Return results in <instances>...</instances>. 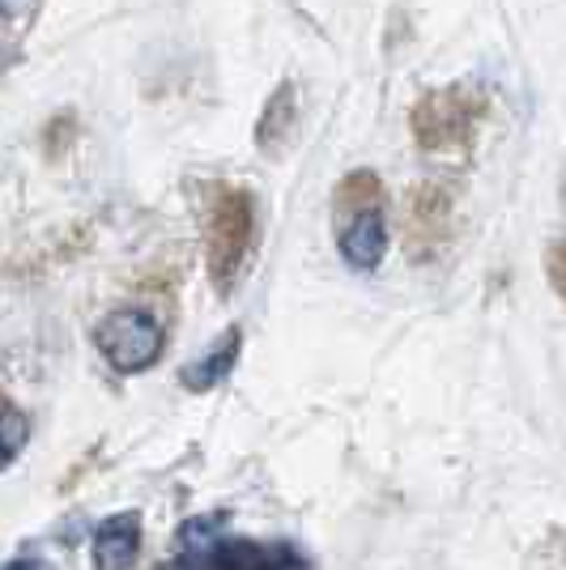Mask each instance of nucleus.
<instances>
[{"label": "nucleus", "mask_w": 566, "mask_h": 570, "mask_svg": "<svg viewBox=\"0 0 566 570\" xmlns=\"http://www.w3.org/2000/svg\"><path fill=\"white\" fill-rule=\"evenodd\" d=\"M238 350H243V336H238V328H231V333L213 345L209 354L201 357V362H192L188 371H184V387H192V392H209V387H217V383L235 371Z\"/></svg>", "instance_id": "obj_6"}, {"label": "nucleus", "mask_w": 566, "mask_h": 570, "mask_svg": "<svg viewBox=\"0 0 566 570\" xmlns=\"http://www.w3.org/2000/svg\"><path fill=\"white\" fill-rule=\"evenodd\" d=\"M4 570H48V567H43L39 558H18V562H9Z\"/></svg>", "instance_id": "obj_8"}, {"label": "nucleus", "mask_w": 566, "mask_h": 570, "mask_svg": "<svg viewBox=\"0 0 566 570\" xmlns=\"http://www.w3.org/2000/svg\"><path fill=\"white\" fill-rule=\"evenodd\" d=\"M213 570H308L290 546H256V541H222L209 549Z\"/></svg>", "instance_id": "obj_3"}, {"label": "nucleus", "mask_w": 566, "mask_h": 570, "mask_svg": "<svg viewBox=\"0 0 566 570\" xmlns=\"http://www.w3.org/2000/svg\"><path fill=\"white\" fill-rule=\"evenodd\" d=\"M30 443V422L22 409H0V469H9Z\"/></svg>", "instance_id": "obj_7"}, {"label": "nucleus", "mask_w": 566, "mask_h": 570, "mask_svg": "<svg viewBox=\"0 0 566 570\" xmlns=\"http://www.w3.org/2000/svg\"><path fill=\"white\" fill-rule=\"evenodd\" d=\"M142 553V520L137 511H119L98 523L95 532V567L98 570H128Z\"/></svg>", "instance_id": "obj_4"}, {"label": "nucleus", "mask_w": 566, "mask_h": 570, "mask_svg": "<svg viewBox=\"0 0 566 570\" xmlns=\"http://www.w3.org/2000/svg\"><path fill=\"white\" fill-rule=\"evenodd\" d=\"M247 238H252V200L243 191H226V200L217 205L213 222V277L222 289H231L238 264L247 256Z\"/></svg>", "instance_id": "obj_2"}, {"label": "nucleus", "mask_w": 566, "mask_h": 570, "mask_svg": "<svg viewBox=\"0 0 566 570\" xmlns=\"http://www.w3.org/2000/svg\"><path fill=\"white\" fill-rule=\"evenodd\" d=\"M95 345L116 375H142L163 357V324L149 311L119 307L98 320Z\"/></svg>", "instance_id": "obj_1"}, {"label": "nucleus", "mask_w": 566, "mask_h": 570, "mask_svg": "<svg viewBox=\"0 0 566 570\" xmlns=\"http://www.w3.org/2000/svg\"><path fill=\"white\" fill-rule=\"evenodd\" d=\"M383 252H388V226H383V214H379V209H362V214H354V222H350L345 235H341V256H345V264H354V268H362V273H371V268H379Z\"/></svg>", "instance_id": "obj_5"}]
</instances>
